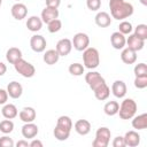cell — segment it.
Masks as SVG:
<instances>
[{
	"label": "cell",
	"instance_id": "6da1fadb",
	"mask_svg": "<svg viewBox=\"0 0 147 147\" xmlns=\"http://www.w3.org/2000/svg\"><path fill=\"white\" fill-rule=\"evenodd\" d=\"M109 8L111 17L117 21H124L130 17L134 10L132 3L124 0H109Z\"/></svg>",
	"mask_w": 147,
	"mask_h": 147
},
{
	"label": "cell",
	"instance_id": "7a4b0ae2",
	"mask_svg": "<svg viewBox=\"0 0 147 147\" xmlns=\"http://www.w3.org/2000/svg\"><path fill=\"white\" fill-rule=\"evenodd\" d=\"M83 63L84 67L87 69H95L100 64V54L99 51L94 47H87L83 51Z\"/></svg>",
	"mask_w": 147,
	"mask_h": 147
},
{
	"label": "cell",
	"instance_id": "3957f363",
	"mask_svg": "<svg viewBox=\"0 0 147 147\" xmlns=\"http://www.w3.org/2000/svg\"><path fill=\"white\" fill-rule=\"evenodd\" d=\"M137 109H138L137 102L133 99L127 98V99H124L119 105V109L117 114L122 119H131L136 115Z\"/></svg>",
	"mask_w": 147,
	"mask_h": 147
},
{
	"label": "cell",
	"instance_id": "277c9868",
	"mask_svg": "<svg viewBox=\"0 0 147 147\" xmlns=\"http://www.w3.org/2000/svg\"><path fill=\"white\" fill-rule=\"evenodd\" d=\"M111 132L107 126H100L95 132V138L92 141L93 147H107L110 142Z\"/></svg>",
	"mask_w": 147,
	"mask_h": 147
},
{
	"label": "cell",
	"instance_id": "5b68a950",
	"mask_svg": "<svg viewBox=\"0 0 147 147\" xmlns=\"http://www.w3.org/2000/svg\"><path fill=\"white\" fill-rule=\"evenodd\" d=\"M14 68L15 70L21 75L23 76L24 78H31L34 76L36 74V68L33 64H31L30 62L25 61L23 57L17 60L15 63H14Z\"/></svg>",
	"mask_w": 147,
	"mask_h": 147
},
{
	"label": "cell",
	"instance_id": "8992f818",
	"mask_svg": "<svg viewBox=\"0 0 147 147\" xmlns=\"http://www.w3.org/2000/svg\"><path fill=\"white\" fill-rule=\"evenodd\" d=\"M85 82L87 83L88 87L92 91H95L96 88H99L100 86L106 84L105 78L98 71H90V72L85 74Z\"/></svg>",
	"mask_w": 147,
	"mask_h": 147
},
{
	"label": "cell",
	"instance_id": "52a82bcc",
	"mask_svg": "<svg viewBox=\"0 0 147 147\" xmlns=\"http://www.w3.org/2000/svg\"><path fill=\"white\" fill-rule=\"evenodd\" d=\"M71 42H72V47L76 51L83 52L84 49H86L90 46V37L84 32H77L74 36Z\"/></svg>",
	"mask_w": 147,
	"mask_h": 147
},
{
	"label": "cell",
	"instance_id": "ba28073f",
	"mask_svg": "<svg viewBox=\"0 0 147 147\" xmlns=\"http://www.w3.org/2000/svg\"><path fill=\"white\" fill-rule=\"evenodd\" d=\"M47 41L46 39L40 34H33L30 39V47L36 53H42L46 49Z\"/></svg>",
	"mask_w": 147,
	"mask_h": 147
},
{
	"label": "cell",
	"instance_id": "9c48e42d",
	"mask_svg": "<svg viewBox=\"0 0 147 147\" xmlns=\"http://www.w3.org/2000/svg\"><path fill=\"white\" fill-rule=\"evenodd\" d=\"M10 13H11V16L17 20V21H22L23 18L26 17L28 15V8L24 3H21V2H16L11 6L10 8Z\"/></svg>",
	"mask_w": 147,
	"mask_h": 147
},
{
	"label": "cell",
	"instance_id": "30bf717a",
	"mask_svg": "<svg viewBox=\"0 0 147 147\" xmlns=\"http://www.w3.org/2000/svg\"><path fill=\"white\" fill-rule=\"evenodd\" d=\"M125 45H127V46H126L127 48H130V49H132V51H134V52H138V51H141V49L144 48V46H145V40L138 38L134 33H130L129 37L126 38V44H125Z\"/></svg>",
	"mask_w": 147,
	"mask_h": 147
},
{
	"label": "cell",
	"instance_id": "8fae6325",
	"mask_svg": "<svg viewBox=\"0 0 147 147\" xmlns=\"http://www.w3.org/2000/svg\"><path fill=\"white\" fill-rule=\"evenodd\" d=\"M55 49H56V52L59 53L60 56H67L72 49V42L68 38L60 39L57 41L56 46H55Z\"/></svg>",
	"mask_w": 147,
	"mask_h": 147
},
{
	"label": "cell",
	"instance_id": "7c38bea8",
	"mask_svg": "<svg viewBox=\"0 0 147 147\" xmlns=\"http://www.w3.org/2000/svg\"><path fill=\"white\" fill-rule=\"evenodd\" d=\"M21 132H22V136L25 139H33L34 137H37V134L39 132V129H38L37 124H34L33 122H30V123H25L22 126Z\"/></svg>",
	"mask_w": 147,
	"mask_h": 147
},
{
	"label": "cell",
	"instance_id": "4fadbf2b",
	"mask_svg": "<svg viewBox=\"0 0 147 147\" xmlns=\"http://www.w3.org/2000/svg\"><path fill=\"white\" fill-rule=\"evenodd\" d=\"M110 44L115 49H123L126 44V38L119 31L113 32L110 36Z\"/></svg>",
	"mask_w": 147,
	"mask_h": 147
},
{
	"label": "cell",
	"instance_id": "5bb4252c",
	"mask_svg": "<svg viewBox=\"0 0 147 147\" xmlns=\"http://www.w3.org/2000/svg\"><path fill=\"white\" fill-rule=\"evenodd\" d=\"M7 93L11 99H18L23 94V86L18 82L13 80L7 85Z\"/></svg>",
	"mask_w": 147,
	"mask_h": 147
},
{
	"label": "cell",
	"instance_id": "9a60e30c",
	"mask_svg": "<svg viewBox=\"0 0 147 147\" xmlns=\"http://www.w3.org/2000/svg\"><path fill=\"white\" fill-rule=\"evenodd\" d=\"M126 91H127V87H126V84H125L123 80L117 79V80H115V82L113 83V85H111V92H113V94H114L116 98H118V99L124 98L125 94H126Z\"/></svg>",
	"mask_w": 147,
	"mask_h": 147
},
{
	"label": "cell",
	"instance_id": "2e32d148",
	"mask_svg": "<svg viewBox=\"0 0 147 147\" xmlns=\"http://www.w3.org/2000/svg\"><path fill=\"white\" fill-rule=\"evenodd\" d=\"M59 17V9L57 8H52V7H45L41 11V15H40V18L42 21V23H48L55 18Z\"/></svg>",
	"mask_w": 147,
	"mask_h": 147
},
{
	"label": "cell",
	"instance_id": "e0dca14e",
	"mask_svg": "<svg viewBox=\"0 0 147 147\" xmlns=\"http://www.w3.org/2000/svg\"><path fill=\"white\" fill-rule=\"evenodd\" d=\"M36 116H37V113L34 110L33 107H24L20 113H18V117L22 122L24 123H30V122H33L36 119Z\"/></svg>",
	"mask_w": 147,
	"mask_h": 147
},
{
	"label": "cell",
	"instance_id": "ac0fdd59",
	"mask_svg": "<svg viewBox=\"0 0 147 147\" xmlns=\"http://www.w3.org/2000/svg\"><path fill=\"white\" fill-rule=\"evenodd\" d=\"M123 138H124L125 146L136 147V146H138L140 144V134L137 131H133V130L127 131Z\"/></svg>",
	"mask_w": 147,
	"mask_h": 147
},
{
	"label": "cell",
	"instance_id": "d6986e66",
	"mask_svg": "<svg viewBox=\"0 0 147 147\" xmlns=\"http://www.w3.org/2000/svg\"><path fill=\"white\" fill-rule=\"evenodd\" d=\"M95 24L100 28H107L111 24V16L107 11H98L94 17Z\"/></svg>",
	"mask_w": 147,
	"mask_h": 147
},
{
	"label": "cell",
	"instance_id": "ffe728a7",
	"mask_svg": "<svg viewBox=\"0 0 147 147\" xmlns=\"http://www.w3.org/2000/svg\"><path fill=\"white\" fill-rule=\"evenodd\" d=\"M74 127H75V131L78 133V134H80V136H86V134H88L90 132H91V123L87 121V119H78L76 123H75V125H74Z\"/></svg>",
	"mask_w": 147,
	"mask_h": 147
},
{
	"label": "cell",
	"instance_id": "44dd1931",
	"mask_svg": "<svg viewBox=\"0 0 147 147\" xmlns=\"http://www.w3.org/2000/svg\"><path fill=\"white\" fill-rule=\"evenodd\" d=\"M121 60L125 64H133L137 61V52H134V51L125 47V48L122 49Z\"/></svg>",
	"mask_w": 147,
	"mask_h": 147
},
{
	"label": "cell",
	"instance_id": "7402d4cb",
	"mask_svg": "<svg viewBox=\"0 0 147 147\" xmlns=\"http://www.w3.org/2000/svg\"><path fill=\"white\" fill-rule=\"evenodd\" d=\"M26 28L29 31L31 32H37V31H40L41 28H42V21L40 17L38 16H30L26 21Z\"/></svg>",
	"mask_w": 147,
	"mask_h": 147
},
{
	"label": "cell",
	"instance_id": "603a6c76",
	"mask_svg": "<svg viewBox=\"0 0 147 147\" xmlns=\"http://www.w3.org/2000/svg\"><path fill=\"white\" fill-rule=\"evenodd\" d=\"M132 127L136 130H145L147 127V114H140L132 117Z\"/></svg>",
	"mask_w": 147,
	"mask_h": 147
},
{
	"label": "cell",
	"instance_id": "cb8c5ba5",
	"mask_svg": "<svg viewBox=\"0 0 147 147\" xmlns=\"http://www.w3.org/2000/svg\"><path fill=\"white\" fill-rule=\"evenodd\" d=\"M1 115L5 118L13 119V118H15L18 115V110H17L16 106L13 105V103H5L2 109H1Z\"/></svg>",
	"mask_w": 147,
	"mask_h": 147
},
{
	"label": "cell",
	"instance_id": "d4e9b609",
	"mask_svg": "<svg viewBox=\"0 0 147 147\" xmlns=\"http://www.w3.org/2000/svg\"><path fill=\"white\" fill-rule=\"evenodd\" d=\"M59 59H60V55L56 52V49H47L44 53V56H42L44 62L46 64H48V65H53V64L57 63Z\"/></svg>",
	"mask_w": 147,
	"mask_h": 147
},
{
	"label": "cell",
	"instance_id": "484cf974",
	"mask_svg": "<svg viewBox=\"0 0 147 147\" xmlns=\"http://www.w3.org/2000/svg\"><path fill=\"white\" fill-rule=\"evenodd\" d=\"M20 59H22V51L20 48H17V47H10L6 52V60L10 64H14Z\"/></svg>",
	"mask_w": 147,
	"mask_h": 147
},
{
	"label": "cell",
	"instance_id": "4316f807",
	"mask_svg": "<svg viewBox=\"0 0 147 147\" xmlns=\"http://www.w3.org/2000/svg\"><path fill=\"white\" fill-rule=\"evenodd\" d=\"M93 93H94V96H95L98 100L105 101V100H107V99L109 98V95H110V88H109V86H108L107 83H106L105 85H102V86H100L99 88H96L95 91H93Z\"/></svg>",
	"mask_w": 147,
	"mask_h": 147
},
{
	"label": "cell",
	"instance_id": "83f0119b",
	"mask_svg": "<svg viewBox=\"0 0 147 147\" xmlns=\"http://www.w3.org/2000/svg\"><path fill=\"white\" fill-rule=\"evenodd\" d=\"M118 109H119V103L114 100L106 102V105L103 106V111L108 116H115L118 113Z\"/></svg>",
	"mask_w": 147,
	"mask_h": 147
},
{
	"label": "cell",
	"instance_id": "f1b7e54d",
	"mask_svg": "<svg viewBox=\"0 0 147 147\" xmlns=\"http://www.w3.org/2000/svg\"><path fill=\"white\" fill-rule=\"evenodd\" d=\"M70 130H67V129H64V127H61V126H59V125H55V127H54V130H53V134H54V137L59 140V141H64V140H67L68 138H69V136H70Z\"/></svg>",
	"mask_w": 147,
	"mask_h": 147
},
{
	"label": "cell",
	"instance_id": "f546056e",
	"mask_svg": "<svg viewBox=\"0 0 147 147\" xmlns=\"http://www.w3.org/2000/svg\"><path fill=\"white\" fill-rule=\"evenodd\" d=\"M69 70V74L72 75V76H82L84 74V70H85V67L78 62H75V63H71L68 68Z\"/></svg>",
	"mask_w": 147,
	"mask_h": 147
},
{
	"label": "cell",
	"instance_id": "4dcf8cb0",
	"mask_svg": "<svg viewBox=\"0 0 147 147\" xmlns=\"http://www.w3.org/2000/svg\"><path fill=\"white\" fill-rule=\"evenodd\" d=\"M56 125H59V126H61V127H64V129L71 131V129H72V121H71V118H70L69 116L62 115V116H60V117L57 118Z\"/></svg>",
	"mask_w": 147,
	"mask_h": 147
},
{
	"label": "cell",
	"instance_id": "1f68e13d",
	"mask_svg": "<svg viewBox=\"0 0 147 147\" xmlns=\"http://www.w3.org/2000/svg\"><path fill=\"white\" fill-rule=\"evenodd\" d=\"M13 130H14V123H13L11 119L6 118V119L0 122V132H2L5 134H8V133L13 132Z\"/></svg>",
	"mask_w": 147,
	"mask_h": 147
},
{
	"label": "cell",
	"instance_id": "d6a6232c",
	"mask_svg": "<svg viewBox=\"0 0 147 147\" xmlns=\"http://www.w3.org/2000/svg\"><path fill=\"white\" fill-rule=\"evenodd\" d=\"M61 28H62V22L59 18H55V20H53V21H51V22L47 23V29H48V31L51 33L59 32L61 30Z\"/></svg>",
	"mask_w": 147,
	"mask_h": 147
},
{
	"label": "cell",
	"instance_id": "836d02e7",
	"mask_svg": "<svg viewBox=\"0 0 147 147\" xmlns=\"http://www.w3.org/2000/svg\"><path fill=\"white\" fill-rule=\"evenodd\" d=\"M134 34L140 39L146 40L147 39V25L146 24H138L134 28Z\"/></svg>",
	"mask_w": 147,
	"mask_h": 147
},
{
	"label": "cell",
	"instance_id": "e575fe53",
	"mask_svg": "<svg viewBox=\"0 0 147 147\" xmlns=\"http://www.w3.org/2000/svg\"><path fill=\"white\" fill-rule=\"evenodd\" d=\"M133 72L136 75V77H146L147 76V64L144 62L136 64Z\"/></svg>",
	"mask_w": 147,
	"mask_h": 147
},
{
	"label": "cell",
	"instance_id": "d590c367",
	"mask_svg": "<svg viewBox=\"0 0 147 147\" xmlns=\"http://www.w3.org/2000/svg\"><path fill=\"white\" fill-rule=\"evenodd\" d=\"M132 30H133V26H132L131 22H129V21H122L118 25V31L124 36L130 34L132 32Z\"/></svg>",
	"mask_w": 147,
	"mask_h": 147
},
{
	"label": "cell",
	"instance_id": "8d00e7d4",
	"mask_svg": "<svg viewBox=\"0 0 147 147\" xmlns=\"http://www.w3.org/2000/svg\"><path fill=\"white\" fill-rule=\"evenodd\" d=\"M86 6L90 10L96 11L101 7V0H86Z\"/></svg>",
	"mask_w": 147,
	"mask_h": 147
},
{
	"label": "cell",
	"instance_id": "74e56055",
	"mask_svg": "<svg viewBox=\"0 0 147 147\" xmlns=\"http://www.w3.org/2000/svg\"><path fill=\"white\" fill-rule=\"evenodd\" d=\"M134 86L139 90L147 87V76L146 77H136L134 78Z\"/></svg>",
	"mask_w": 147,
	"mask_h": 147
},
{
	"label": "cell",
	"instance_id": "f35d334b",
	"mask_svg": "<svg viewBox=\"0 0 147 147\" xmlns=\"http://www.w3.org/2000/svg\"><path fill=\"white\" fill-rule=\"evenodd\" d=\"M14 146H15V142L11 138L7 136L0 137V147H14Z\"/></svg>",
	"mask_w": 147,
	"mask_h": 147
},
{
	"label": "cell",
	"instance_id": "ab89813d",
	"mask_svg": "<svg viewBox=\"0 0 147 147\" xmlns=\"http://www.w3.org/2000/svg\"><path fill=\"white\" fill-rule=\"evenodd\" d=\"M111 145L114 147H125V142H124V138L122 136H117L114 138Z\"/></svg>",
	"mask_w": 147,
	"mask_h": 147
},
{
	"label": "cell",
	"instance_id": "60d3db41",
	"mask_svg": "<svg viewBox=\"0 0 147 147\" xmlns=\"http://www.w3.org/2000/svg\"><path fill=\"white\" fill-rule=\"evenodd\" d=\"M8 93H7V90H3V88H0V105H5L7 103V100H8Z\"/></svg>",
	"mask_w": 147,
	"mask_h": 147
},
{
	"label": "cell",
	"instance_id": "b9f144b4",
	"mask_svg": "<svg viewBox=\"0 0 147 147\" xmlns=\"http://www.w3.org/2000/svg\"><path fill=\"white\" fill-rule=\"evenodd\" d=\"M45 3L47 7L59 8V6L61 5V0H45Z\"/></svg>",
	"mask_w": 147,
	"mask_h": 147
},
{
	"label": "cell",
	"instance_id": "7bdbcfd3",
	"mask_svg": "<svg viewBox=\"0 0 147 147\" xmlns=\"http://www.w3.org/2000/svg\"><path fill=\"white\" fill-rule=\"evenodd\" d=\"M29 146H30V147H42V142H41L40 140L33 138V139L31 140V142H29Z\"/></svg>",
	"mask_w": 147,
	"mask_h": 147
},
{
	"label": "cell",
	"instance_id": "ee69618b",
	"mask_svg": "<svg viewBox=\"0 0 147 147\" xmlns=\"http://www.w3.org/2000/svg\"><path fill=\"white\" fill-rule=\"evenodd\" d=\"M6 71H7V67H6V64H5L3 62H0V77L3 76V75L6 74Z\"/></svg>",
	"mask_w": 147,
	"mask_h": 147
},
{
	"label": "cell",
	"instance_id": "f6af8a7d",
	"mask_svg": "<svg viewBox=\"0 0 147 147\" xmlns=\"http://www.w3.org/2000/svg\"><path fill=\"white\" fill-rule=\"evenodd\" d=\"M16 146L17 147H28L29 142H28V140H20V141L16 142Z\"/></svg>",
	"mask_w": 147,
	"mask_h": 147
},
{
	"label": "cell",
	"instance_id": "bcb514c9",
	"mask_svg": "<svg viewBox=\"0 0 147 147\" xmlns=\"http://www.w3.org/2000/svg\"><path fill=\"white\" fill-rule=\"evenodd\" d=\"M140 2H141L144 6H147V0H140Z\"/></svg>",
	"mask_w": 147,
	"mask_h": 147
},
{
	"label": "cell",
	"instance_id": "7dc6e473",
	"mask_svg": "<svg viewBox=\"0 0 147 147\" xmlns=\"http://www.w3.org/2000/svg\"><path fill=\"white\" fill-rule=\"evenodd\" d=\"M1 5H2V0H0V7H1Z\"/></svg>",
	"mask_w": 147,
	"mask_h": 147
},
{
	"label": "cell",
	"instance_id": "c3c4849f",
	"mask_svg": "<svg viewBox=\"0 0 147 147\" xmlns=\"http://www.w3.org/2000/svg\"><path fill=\"white\" fill-rule=\"evenodd\" d=\"M15 1H17V2H18V1H20V0H15Z\"/></svg>",
	"mask_w": 147,
	"mask_h": 147
}]
</instances>
